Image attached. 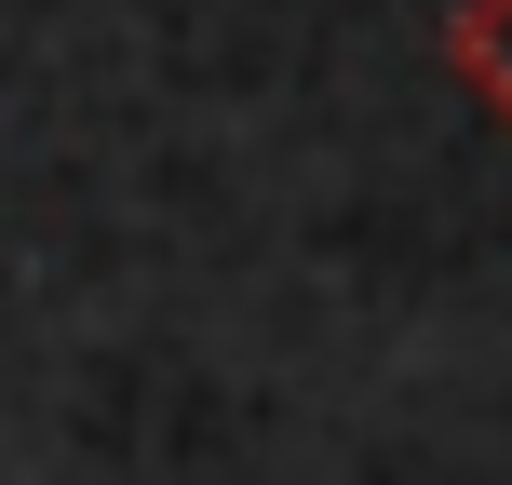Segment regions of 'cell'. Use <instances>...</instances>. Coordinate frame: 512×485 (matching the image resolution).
Here are the masks:
<instances>
[{
    "instance_id": "6da1fadb",
    "label": "cell",
    "mask_w": 512,
    "mask_h": 485,
    "mask_svg": "<svg viewBox=\"0 0 512 485\" xmlns=\"http://www.w3.org/2000/svg\"><path fill=\"white\" fill-rule=\"evenodd\" d=\"M445 68L512 122V0H459V14H445Z\"/></svg>"
}]
</instances>
